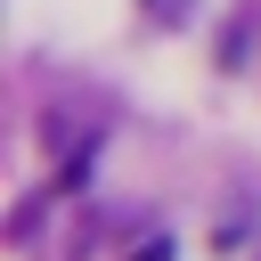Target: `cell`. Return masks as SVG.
Returning a JSON list of instances; mask_svg holds the SVG:
<instances>
[{
	"label": "cell",
	"instance_id": "6da1fadb",
	"mask_svg": "<svg viewBox=\"0 0 261 261\" xmlns=\"http://www.w3.org/2000/svg\"><path fill=\"white\" fill-rule=\"evenodd\" d=\"M130 261H171V237H147V245H139Z\"/></svg>",
	"mask_w": 261,
	"mask_h": 261
}]
</instances>
